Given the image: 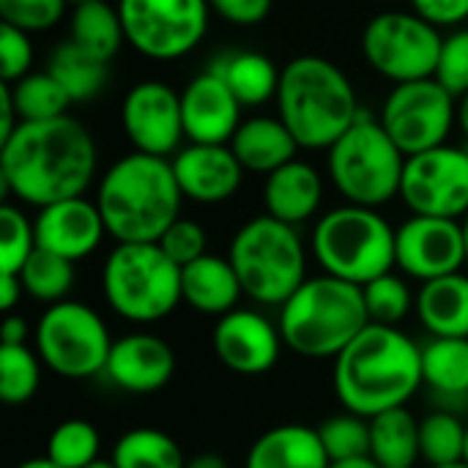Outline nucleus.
Instances as JSON below:
<instances>
[{"label":"nucleus","mask_w":468,"mask_h":468,"mask_svg":"<svg viewBox=\"0 0 468 468\" xmlns=\"http://www.w3.org/2000/svg\"><path fill=\"white\" fill-rule=\"evenodd\" d=\"M96 170V140L74 115L19 123L0 143L3 192L33 208L85 195Z\"/></svg>","instance_id":"f257e3e1"},{"label":"nucleus","mask_w":468,"mask_h":468,"mask_svg":"<svg viewBox=\"0 0 468 468\" xmlns=\"http://www.w3.org/2000/svg\"><path fill=\"white\" fill-rule=\"evenodd\" d=\"M332 384L340 406L359 417L403 409L425 387L422 346L400 326L367 324L335 359Z\"/></svg>","instance_id":"f03ea898"},{"label":"nucleus","mask_w":468,"mask_h":468,"mask_svg":"<svg viewBox=\"0 0 468 468\" xmlns=\"http://www.w3.org/2000/svg\"><path fill=\"white\" fill-rule=\"evenodd\" d=\"M93 200L115 244H156L181 217L184 195L170 159L132 151L101 173Z\"/></svg>","instance_id":"7ed1b4c3"},{"label":"nucleus","mask_w":468,"mask_h":468,"mask_svg":"<svg viewBox=\"0 0 468 468\" xmlns=\"http://www.w3.org/2000/svg\"><path fill=\"white\" fill-rule=\"evenodd\" d=\"M274 104L304 151H329L362 115L354 82L324 55L285 63Z\"/></svg>","instance_id":"20e7f679"},{"label":"nucleus","mask_w":468,"mask_h":468,"mask_svg":"<svg viewBox=\"0 0 468 468\" xmlns=\"http://www.w3.org/2000/svg\"><path fill=\"white\" fill-rule=\"evenodd\" d=\"M370 324L359 285L332 274L307 277L280 307V335L285 348L304 359H337Z\"/></svg>","instance_id":"39448f33"},{"label":"nucleus","mask_w":468,"mask_h":468,"mask_svg":"<svg viewBox=\"0 0 468 468\" xmlns=\"http://www.w3.org/2000/svg\"><path fill=\"white\" fill-rule=\"evenodd\" d=\"M228 258L244 296L263 307H282L307 280V247L299 228L269 214L252 217L233 233Z\"/></svg>","instance_id":"423d86ee"},{"label":"nucleus","mask_w":468,"mask_h":468,"mask_svg":"<svg viewBox=\"0 0 468 468\" xmlns=\"http://www.w3.org/2000/svg\"><path fill=\"white\" fill-rule=\"evenodd\" d=\"M395 233L378 208L346 203L318 217L310 250L324 274L362 288L395 271Z\"/></svg>","instance_id":"0eeeda50"},{"label":"nucleus","mask_w":468,"mask_h":468,"mask_svg":"<svg viewBox=\"0 0 468 468\" xmlns=\"http://www.w3.org/2000/svg\"><path fill=\"white\" fill-rule=\"evenodd\" d=\"M107 307L137 326L159 324L181 299V266L159 244H115L101 266Z\"/></svg>","instance_id":"6e6552de"},{"label":"nucleus","mask_w":468,"mask_h":468,"mask_svg":"<svg viewBox=\"0 0 468 468\" xmlns=\"http://www.w3.org/2000/svg\"><path fill=\"white\" fill-rule=\"evenodd\" d=\"M329 181L346 203L381 208L400 197L406 154L395 145L378 118L359 121L329 148Z\"/></svg>","instance_id":"1a4fd4ad"},{"label":"nucleus","mask_w":468,"mask_h":468,"mask_svg":"<svg viewBox=\"0 0 468 468\" xmlns=\"http://www.w3.org/2000/svg\"><path fill=\"white\" fill-rule=\"evenodd\" d=\"M33 348L55 376L85 381L104 373L112 351V335L93 307L66 299L44 310L33 329Z\"/></svg>","instance_id":"9d476101"},{"label":"nucleus","mask_w":468,"mask_h":468,"mask_svg":"<svg viewBox=\"0 0 468 468\" xmlns=\"http://www.w3.org/2000/svg\"><path fill=\"white\" fill-rule=\"evenodd\" d=\"M362 58L384 80L403 85L436 77L444 36L414 11H381L362 30Z\"/></svg>","instance_id":"9b49d317"},{"label":"nucleus","mask_w":468,"mask_h":468,"mask_svg":"<svg viewBox=\"0 0 468 468\" xmlns=\"http://www.w3.org/2000/svg\"><path fill=\"white\" fill-rule=\"evenodd\" d=\"M126 44L148 60H178L195 52L211 22L208 0H118Z\"/></svg>","instance_id":"f8f14e48"},{"label":"nucleus","mask_w":468,"mask_h":468,"mask_svg":"<svg viewBox=\"0 0 468 468\" xmlns=\"http://www.w3.org/2000/svg\"><path fill=\"white\" fill-rule=\"evenodd\" d=\"M378 123L406 156H414L447 145L458 123V99L436 77L392 85Z\"/></svg>","instance_id":"ddd939ff"},{"label":"nucleus","mask_w":468,"mask_h":468,"mask_svg":"<svg viewBox=\"0 0 468 468\" xmlns=\"http://www.w3.org/2000/svg\"><path fill=\"white\" fill-rule=\"evenodd\" d=\"M400 200L420 217L463 219L468 214V148L447 143L406 156Z\"/></svg>","instance_id":"4468645a"},{"label":"nucleus","mask_w":468,"mask_h":468,"mask_svg":"<svg viewBox=\"0 0 468 468\" xmlns=\"http://www.w3.org/2000/svg\"><path fill=\"white\" fill-rule=\"evenodd\" d=\"M121 129L134 151L173 159L186 140L181 93L162 80L132 85L121 101Z\"/></svg>","instance_id":"2eb2a0df"},{"label":"nucleus","mask_w":468,"mask_h":468,"mask_svg":"<svg viewBox=\"0 0 468 468\" xmlns=\"http://www.w3.org/2000/svg\"><path fill=\"white\" fill-rule=\"evenodd\" d=\"M466 241L461 219L411 214L395 233V269L422 282L463 271Z\"/></svg>","instance_id":"dca6fc26"},{"label":"nucleus","mask_w":468,"mask_h":468,"mask_svg":"<svg viewBox=\"0 0 468 468\" xmlns=\"http://www.w3.org/2000/svg\"><path fill=\"white\" fill-rule=\"evenodd\" d=\"M280 326L258 310L236 307L233 313L217 318L211 332V348L219 365L239 376L269 373L282 354Z\"/></svg>","instance_id":"f3484780"},{"label":"nucleus","mask_w":468,"mask_h":468,"mask_svg":"<svg viewBox=\"0 0 468 468\" xmlns=\"http://www.w3.org/2000/svg\"><path fill=\"white\" fill-rule=\"evenodd\" d=\"M241 101L233 96L228 82L206 69L195 74L181 90V115L186 143L206 145H230L233 134L241 126Z\"/></svg>","instance_id":"a211bd4d"},{"label":"nucleus","mask_w":468,"mask_h":468,"mask_svg":"<svg viewBox=\"0 0 468 468\" xmlns=\"http://www.w3.org/2000/svg\"><path fill=\"white\" fill-rule=\"evenodd\" d=\"M33 225L38 250L55 252L71 263L90 258L104 236H110L96 200H88L85 195L38 208Z\"/></svg>","instance_id":"6ab92c4d"},{"label":"nucleus","mask_w":468,"mask_h":468,"mask_svg":"<svg viewBox=\"0 0 468 468\" xmlns=\"http://www.w3.org/2000/svg\"><path fill=\"white\" fill-rule=\"evenodd\" d=\"M178 359L167 340L151 332H132L112 340V351L101 376L129 395H154L176 376Z\"/></svg>","instance_id":"aec40b11"},{"label":"nucleus","mask_w":468,"mask_h":468,"mask_svg":"<svg viewBox=\"0 0 468 468\" xmlns=\"http://www.w3.org/2000/svg\"><path fill=\"white\" fill-rule=\"evenodd\" d=\"M170 162L184 200L200 206H219L230 200L241 189L247 173L230 145L186 143Z\"/></svg>","instance_id":"412c9836"},{"label":"nucleus","mask_w":468,"mask_h":468,"mask_svg":"<svg viewBox=\"0 0 468 468\" xmlns=\"http://www.w3.org/2000/svg\"><path fill=\"white\" fill-rule=\"evenodd\" d=\"M266 214L285 225H304L315 219L324 206V176L302 159L282 165L263 181Z\"/></svg>","instance_id":"4be33fe9"},{"label":"nucleus","mask_w":468,"mask_h":468,"mask_svg":"<svg viewBox=\"0 0 468 468\" xmlns=\"http://www.w3.org/2000/svg\"><path fill=\"white\" fill-rule=\"evenodd\" d=\"M230 148L241 162V167L258 176H269L280 170L282 165L299 159L296 154L302 151V145L296 143V137L291 134V129L282 123L280 115L244 118L230 140Z\"/></svg>","instance_id":"5701e85b"},{"label":"nucleus","mask_w":468,"mask_h":468,"mask_svg":"<svg viewBox=\"0 0 468 468\" xmlns=\"http://www.w3.org/2000/svg\"><path fill=\"white\" fill-rule=\"evenodd\" d=\"M241 296L244 288L230 258L206 252L203 258L181 269V299L203 315L222 318L239 307Z\"/></svg>","instance_id":"b1692460"},{"label":"nucleus","mask_w":468,"mask_h":468,"mask_svg":"<svg viewBox=\"0 0 468 468\" xmlns=\"http://www.w3.org/2000/svg\"><path fill=\"white\" fill-rule=\"evenodd\" d=\"M244 468H329V455L315 428L288 422L252 441Z\"/></svg>","instance_id":"393cba45"},{"label":"nucleus","mask_w":468,"mask_h":468,"mask_svg":"<svg viewBox=\"0 0 468 468\" xmlns=\"http://www.w3.org/2000/svg\"><path fill=\"white\" fill-rule=\"evenodd\" d=\"M417 318L431 337H468V274L455 271L417 291Z\"/></svg>","instance_id":"a878e982"},{"label":"nucleus","mask_w":468,"mask_h":468,"mask_svg":"<svg viewBox=\"0 0 468 468\" xmlns=\"http://www.w3.org/2000/svg\"><path fill=\"white\" fill-rule=\"evenodd\" d=\"M208 69L228 82L233 96L241 101V107H261L277 99L282 69H277L274 60L263 52L233 49L219 55Z\"/></svg>","instance_id":"bb28decb"},{"label":"nucleus","mask_w":468,"mask_h":468,"mask_svg":"<svg viewBox=\"0 0 468 468\" xmlns=\"http://www.w3.org/2000/svg\"><path fill=\"white\" fill-rule=\"evenodd\" d=\"M370 458L381 468H414L422 461L420 420L409 406L370 420Z\"/></svg>","instance_id":"cd10ccee"},{"label":"nucleus","mask_w":468,"mask_h":468,"mask_svg":"<svg viewBox=\"0 0 468 468\" xmlns=\"http://www.w3.org/2000/svg\"><path fill=\"white\" fill-rule=\"evenodd\" d=\"M422 381L444 400H468V337H431L422 346Z\"/></svg>","instance_id":"c85d7f7f"},{"label":"nucleus","mask_w":468,"mask_h":468,"mask_svg":"<svg viewBox=\"0 0 468 468\" xmlns=\"http://www.w3.org/2000/svg\"><path fill=\"white\" fill-rule=\"evenodd\" d=\"M47 71L63 85L71 104L96 99L110 82V60L96 58L74 41H63L52 49Z\"/></svg>","instance_id":"c756f323"},{"label":"nucleus","mask_w":468,"mask_h":468,"mask_svg":"<svg viewBox=\"0 0 468 468\" xmlns=\"http://www.w3.org/2000/svg\"><path fill=\"white\" fill-rule=\"evenodd\" d=\"M69 30H71L69 41L80 44L82 49L93 52L101 60H112L118 55V49L126 44L121 11H118V5H112L107 0L77 3L71 11Z\"/></svg>","instance_id":"7c9ffc66"},{"label":"nucleus","mask_w":468,"mask_h":468,"mask_svg":"<svg viewBox=\"0 0 468 468\" xmlns=\"http://www.w3.org/2000/svg\"><path fill=\"white\" fill-rule=\"evenodd\" d=\"M115 468H186L181 444L156 428H132L126 431L115 447L112 458Z\"/></svg>","instance_id":"2f4dec72"},{"label":"nucleus","mask_w":468,"mask_h":468,"mask_svg":"<svg viewBox=\"0 0 468 468\" xmlns=\"http://www.w3.org/2000/svg\"><path fill=\"white\" fill-rule=\"evenodd\" d=\"M14 99L19 123H36V121H52L69 115V93L63 85L44 69V71H30L27 77L16 82H3Z\"/></svg>","instance_id":"473e14b6"},{"label":"nucleus","mask_w":468,"mask_h":468,"mask_svg":"<svg viewBox=\"0 0 468 468\" xmlns=\"http://www.w3.org/2000/svg\"><path fill=\"white\" fill-rule=\"evenodd\" d=\"M19 280H22L25 296H30L38 304L52 307V304H60L69 299L77 271H74L71 261H66L55 252H47V250H36L30 255V261L22 266Z\"/></svg>","instance_id":"72a5a7b5"},{"label":"nucleus","mask_w":468,"mask_h":468,"mask_svg":"<svg viewBox=\"0 0 468 468\" xmlns=\"http://www.w3.org/2000/svg\"><path fill=\"white\" fill-rule=\"evenodd\" d=\"M466 425L455 411L439 409L420 420V452L428 466L463 463Z\"/></svg>","instance_id":"f704fd0d"},{"label":"nucleus","mask_w":468,"mask_h":468,"mask_svg":"<svg viewBox=\"0 0 468 468\" xmlns=\"http://www.w3.org/2000/svg\"><path fill=\"white\" fill-rule=\"evenodd\" d=\"M41 356L30 346H0V398L5 406H27L41 387Z\"/></svg>","instance_id":"c9c22d12"},{"label":"nucleus","mask_w":468,"mask_h":468,"mask_svg":"<svg viewBox=\"0 0 468 468\" xmlns=\"http://www.w3.org/2000/svg\"><path fill=\"white\" fill-rule=\"evenodd\" d=\"M101 436L88 420H63L47 439V458L58 468H85L99 461Z\"/></svg>","instance_id":"e433bc0d"},{"label":"nucleus","mask_w":468,"mask_h":468,"mask_svg":"<svg viewBox=\"0 0 468 468\" xmlns=\"http://www.w3.org/2000/svg\"><path fill=\"white\" fill-rule=\"evenodd\" d=\"M362 293H365L370 324L400 326L411 315V310H417V293L409 288L406 277H400L398 271L381 274L373 282L362 285Z\"/></svg>","instance_id":"4c0bfd02"},{"label":"nucleus","mask_w":468,"mask_h":468,"mask_svg":"<svg viewBox=\"0 0 468 468\" xmlns=\"http://www.w3.org/2000/svg\"><path fill=\"white\" fill-rule=\"evenodd\" d=\"M315 431L329 455V463L370 458V420L367 417H359L343 409V414L324 420Z\"/></svg>","instance_id":"58836bf2"},{"label":"nucleus","mask_w":468,"mask_h":468,"mask_svg":"<svg viewBox=\"0 0 468 468\" xmlns=\"http://www.w3.org/2000/svg\"><path fill=\"white\" fill-rule=\"evenodd\" d=\"M38 250L36 225L16 203L0 206V274H19Z\"/></svg>","instance_id":"ea45409f"},{"label":"nucleus","mask_w":468,"mask_h":468,"mask_svg":"<svg viewBox=\"0 0 468 468\" xmlns=\"http://www.w3.org/2000/svg\"><path fill=\"white\" fill-rule=\"evenodd\" d=\"M66 5L69 0H0V19L25 33H44L63 19Z\"/></svg>","instance_id":"a19ab883"},{"label":"nucleus","mask_w":468,"mask_h":468,"mask_svg":"<svg viewBox=\"0 0 468 468\" xmlns=\"http://www.w3.org/2000/svg\"><path fill=\"white\" fill-rule=\"evenodd\" d=\"M156 244H159V247L165 250V255H167L173 263H178L181 269L189 266V263H195L197 258H203V255L208 252L206 228H203L200 222L189 219V217H178V219L162 233V239H159Z\"/></svg>","instance_id":"79ce46f5"},{"label":"nucleus","mask_w":468,"mask_h":468,"mask_svg":"<svg viewBox=\"0 0 468 468\" xmlns=\"http://www.w3.org/2000/svg\"><path fill=\"white\" fill-rule=\"evenodd\" d=\"M436 80L455 99L468 93V27H455L452 33L444 36L439 66H436Z\"/></svg>","instance_id":"37998d69"},{"label":"nucleus","mask_w":468,"mask_h":468,"mask_svg":"<svg viewBox=\"0 0 468 468\" xmlns=\"http://www.w3.org/2000/svg\"><path fill=\"white\" fill-rule=\"evenodd\" d=\"M36 49L30 41V33L3 25L0 27V77L3 82H16L33 71Z\"/></svg>","instance_id":"c03bdc74"},{"label":"nucleus","mask_w":468,"mask_h":468,"mask_svg":"<svg viewBox=\"0 0 468 468\" xmlns=\"http://www.w3.org/2000/svg\"><path fill=\"white\" fill-rule=\"evenodd\" d=\"M211 11L236 27H255L269 19L274 0H208Z\"/></svg>","instance_id":"a18cd8bd"},{"label":"nucleus","mask_w":468,"mask_h":468,"mask_svg":"<svg viewBox=\"0 0 468 468\" xmlns=\"http://www.w3.org/2000/svg\"><path fill=\"white\" fill-rule=\"evenodd\" d=\"M411 11L441 27H463L468 19V0H411Z\"/></svg>","instance_id":"49530a36"},{"label":"nucleus","mask_w":468,"mask_h":468,"mask_svg":"<svg viewBox=\"0 0 468 468\" xmlns=\"http://www.w3.org/2000/svg\"><path fill=\"white\" fill-rule=\"evenodd\" d=\"M25 296V288H22V280L19 274H0V307L3 313H14L16 304L22 302Z\"/></svg>","instance_id":"de8ad7c7"},{"label":"nucleus","mask_w":468,"mask_h":468,"mask_svg":"<svg viewBox=\"0 0 468 468\" xmlns=\"http://www.w3.org/2000/svg\"><path fill=\"white\" fill-rule=\"evenodd\" d=\"M27 337H30V329L25 318L11 313L3 324V346H27Z\"/></svg>","instance_id":"09e8293b"},{"label":"nucleus","mask_w":468,"mask_h":468,"mask_svg":"<svg viewBox=\"0 0 468 468\" xmlns=\"http://www.w3.org/2000/svg\"><path fill=\"white\" fill-rule=\"evenodd\" d=\"M186 468H230V466H228V461H225L222 455H217V452H200V455H195V458H189V461H186Z\"/></svg>","instance_id":"8fccbe9b"},{"label":"nucleus","mask_w":468,"mask_h":468,"mask_svg":"<svg viewBox=\"0 0 468 468\" xmlns=\"http://www.w3.org/2000/svg\"><path fill=\"white\" fill-rule=\"evenodd\" d=\"M329 468H381L373 458H354V461H340V463H329Z\"/></svg>","instance_id":"3c124183"},{"label":"nucleus","mask_w":468,"mask_h":468,"mask_svg":"<svg viewBox=\"0 0 468 468\" xmlns=\"http://www.w3.org/2000/svg\"><path fill=\"white\" fill-rule=\"evenodd\" d=\"M458 123H461V129H463L468 140V93L458 99Z\"/></svg>","instance_id":"603ef678"},{"label":"nucleus","mask_w":468,"mask_h":468,"mask_svg":"<svg viewBox=\"0 0 468 468\" xmlns=\"http://www.w3.org/2000/svg\"><path fill=\"white\" fill-rule=\"evenodd\" d=\"M16 468H58L47 455L44 458H30V461H25V463H19Z\"/></svg>","instance_id":"864d4df0"},{"label":"nucleus","mask_w":468,"mask_h":468,"mask_svg":"<svg viewBox=\"0 0 468 468\" xmlns=\"http://www.w3.org/2000/svg\"><path fill=\"white\" fill-rule=\"evenodd\" d=\"M461 225H463V241H466V266H468V214L461 219Z\"/></svg>","instance_id":"5fc2aeb1"},{"label":"nucleus","mask_w":468,"mask_h":468,"mask_svg":"<svg viewBox=\"0 0 468 468\" xmlns=\"http://www.w3.org/2000/svg\"><path fill=\"white\" fill-rule=\"evenodd\" d=\"M85 468H115V463H112V461H101V458H99L96 463H90V466H85Z\"/></svg>","instance_id":"6e6d98bb"},{"label":"nucleus","mask_w":468,"mask_h":468,"mask_svg":"<svg viewBox=\"0 0 468 468\" xmlns=\"http://www.w3.org/2000/svg\"><path fill=\"white\" fill-rule=\"evenodd\" d=\"M428 468H468V463H450V466H428Z\"/></svg>","instance_id":"4d7b16f0"},{"label":"nucleus","mask_w":468,"mask_h":468,"mask_svg":"<svg viewBox=\"0 0 468 468\" xmlns=\"http://www.w3.org/2000/svg\"><path fill=\"white\" fill-rule=\"evenodd\" d=\"M463 463H468V425H466V455H463Z\"/></svg>","instance_id":"13d9d810"},{"label":"nucleus","mask_w":468,"mask_h":468,"mask_svg":"<svg viewBox=\"0 0 468 468\" xmlns=\"http://www.w3.org/2000/svg\"><path fill=\"white\" fill-rule=\"evenodd\" d=\"M69 3H71V5H77V3H85V0H69Z\"/></svg>","instance_id":"bf43d9fd"}]
</instances>
